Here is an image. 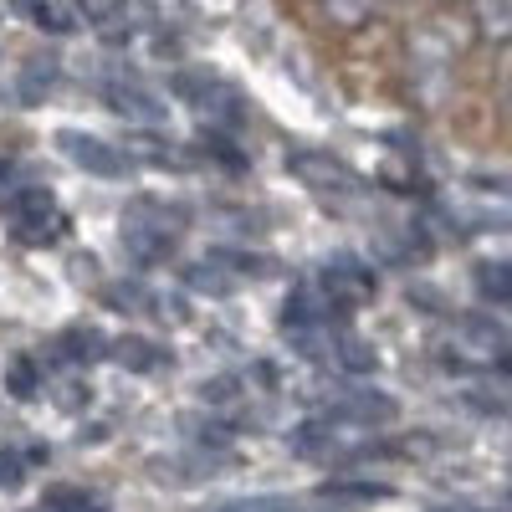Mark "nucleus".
Returning a JSON list of instances; mask_svg holds the SVG:
<instances>
[{
    "mask_svg": "<svg viewBox=\"0 0 512 512\" xmlns=\"http://www.w3.org/2000/svg\"><path fill=\"white\" fill-rule=\"evenodd\" d=\"M57 144H62V154H67L77 169H88V175H103V180H123V175H134V159L118 154L113 144H103L98 134H77V128H62Z\"/></svg>",
    "mask_w": 512,
    "mask_h": 512,
    "instance_id": "nucleus-1",
    "label": "nucleus"
},
{
    "mask_svg": "<svg viewBox=\"0 0 512 512\" xmlns=\"http://www.w3.org/2000/svg\"><path fill=\"white\" fill-rule=\"evenodd\" d=\"M318 292H323V303H328L333 313H349L354 303L374 297V272H369L364 262H354V256H338V262H328Z\"/></svg>",
    "mask_w": 512,
    "mask_h": 512,
    "instance_id": "nucleus-2",
    "label": "nucleus"
},
{
    "mask_svg": "<svg viewBox=\"0 0 512 512\" xmlns=\"http://www.w3.org/2000/svg\"><path fill=\"white\" fill-rule=\"evenodd\" d=\"M287 169L303 185H313V190H349L354 185V175L338 159H328V154H313V149H297L292 159H287Z\"/></svg>",
    "mask_w": 512,
    "mask_h": 512,
    "instance_id": "nucleus-3",
    "label": "nucleus"
},
{
    "mask_svg": "<svg viewBox=\"0 0 512 512\" xmlns=\"http://www.w3.org/2000/svg\"><path fill=\"white\" fill-rule=\"evenodd\" d=\"M328 420H354V425H390L395 420V400H384L374 390H354L349 400H338L328 410Z\"/></svg>",
    "mask_w": 512,
    "mask_h": 512,
    "instance_id": "nucleus-4",
    "label": "nucleus"
},
{
    "mask_svg": "<svg viewBox=\"0 0 512 512\" xmlns=\"http://www.w3.org/2000/svg\"><path fill=\"white\" fill-rule=\"evenodd\" d=\"M108 108L118 118H134V123H164V103L144 88H134V82H113L108 88Z\"/></svg>",
    "mask_w": 512,
    "mask_h": 512,
    "instance_id": "nucleus-5",
    "label": "nucleus"
},
{
    "mask_svg": "<svg viewBox=\"0 0 512 512\" xmlns=\"http://www.w3.org/2000/svg\"><path fill=\"white\" fill-rule=\"evenodd\" d=\"M123 246L134 262H164L175 251V231H159V226H128L123 231Z\"/></svg>",
    "mask_w": 512,
    "mask_h": 512,
    "instance_id": "nucleus-6",
    "label": "nucleus"
},
{
    "mask_svg": "<svg viewBox=\"0 0 512 512\" xmlns=\"http://www.w3.org/2000/svg\"><path fill=\"white\" fill-rule=\"evenodd\" d=\"M11 231H16L21 246H52V241L62 236V216H57V205H52V210H36V216L16 221Z\"/></svg>",
    "mask_w": 512,
    "mask_h": 512,
    "instance_id": "nucleus-7",
    "label": "nucleus"
},
{
    "mask_svg": "<svg viewBox=\"0 0 512 512\" xmlns=\"http://www.w3.org/2000/svg\"><path fill=\"white\" fill-rule=\"evenodd\" d=\"M113 359L123 364V369H134V374H149V369H159V349L149 344V338H118L113 344Z\"/></svg>",
    "mask_w": 512,
    "mask_h": 512,
    "instance_id": "nucleus-8",
    "label": "nucleus"
},
{
    "mask_svg": "<svg viewBox=\"0 0 512 512\" xmlns=\"http://www.w3.org/2000/svg\"><path fill=\"white\" fill-rule=\"evenodd\" d=\"M52 82H57V57H36V62L21 72L16 93H21V103H36L41 93H52Z\"/></svg>",
    "mask_w": 512,
    "mask_h": 512,
    "instance_id": "nucleus-9",
    "label": "nucleus"
},
{
    "mask_svg": "<svg viewBox=\"0 0 512 512\" xmlns=\"http://www.w3.org/2000/svg\"><path fill=\"white\" fill-rule=\"evenodd\" d=\"M41 512H103V497L82 492V487H52L41 497Z\"/></svg>",
    "mask_w": 512,
    "mask_h": 512,
    "instance_id": "nucleus-10",
    "label": "nucleus"
},
{
    "mask_svg": "<svg viewBox=\"0 0 512 512\" xmlns=\"http://www.w3.org/2000/svg\"><path fill=\"white\" fill-rule=\"evenodd\" d=\"M477 292L487 297L492 308H507V297H512L507 267H502V262H482V267H477Z\"/></svg>",
    "mask_w": 512,
    "mask_h": 512,
    "instance_id": "nucleus-11",
    "label": "nucleus"
},
{
    "mask_svg": "<svg viewBox=\"0 0 512 512\" xmlns=\"http://www.w3.org/2000/svg\"><path fill=\"white\" fill-rule=\"evenodd\" d=\"M103 303L113 313H144L149 308V292L139 282H113V287H103Z\"/></svg>",
    "mask_w": 512,
    "mask_h": 512,
    "instance_id": "nucleus-12",
    "label": "nucleus"
},
{
    "mask_svg": "<svg viewBox=\"0 0 512 512\" xmlns=\"http://www.w3.org/2000/svg\"><path fill=\"white\" fill-rule=\"evenodd\" d=\"M98 344H103V338L93 333V328H72V333H62L57 338V349H62V359H82V364H88V359H98Z\"/></svg>",
    "mask_w": 512,
    "mask_h": 512,
    "instance_id": "nucleus-13",
    "label": "nucleus"
},
{
    "mask_svg": "<svg viewBox=\"0 0 512 512\" xmlns=\"http://www.w3.org/2000/svg\"><path fill=\"white\" fill-rule=\"evenodd\" d=\"M36 390H41V369L31 359H16L11 364V395L16 400H36Z\"/></svg>",
    "mask_w": 512,
    "mask_h": 512,
    "instance_id": "nucleus-14",
    "label": "nucleus"
},
{
    "mask_svg": "<svg viewBox=\"0 0 512 512\" xmlns=\"http://www.w3.org/2000/svg\"><path fill=\"white\" fill-rule=\"evenodd\" d=\"M216 512H297L287 497H241V502H221Z\"/></svg>",
    "mask_w": 512,
    "mask_h": 512,
    "instance_id": "nucleus-15",
    "label": "nucleus"
},
{
    "mask_svg": "<svg viewBox=\"0 0 512 512\" xmlns=\"http://www.w3.org/2000/svg\"><path fill=\"white\" fill-rule=\"evenodd\" d=\"M200 144H205V154H210V159H221L226 169H246V154H241V149H231V139H226V134H205Z\"/></svg>",
    "mask_w": 512,
    "mask_h": 512,
    "instance_id": "nucleus-16",
    "label": "nucleus"
},
{
    "mask_svg": "<svg viewBox=\"0 0 512 512\" xmlns=\"http://www.w3.org/2000/svg\"><path fill=\"white\" fill-rule=\"evenodd\" d=\"M118 11H123V0H77V16H82V21H93V26L118 21Z\"/></svg>",
    "mask_w": 512,
    "mask_h": 512,
    "instance_id": "nucleus-17",
    "label": "nucleus"
},
{
    "mask_svg": "<svg viewBox=\"0 0 512 512\" xmlns=\"http://www.w3.org/2000/svg\"><path fill=\"white\" fill-rule=\"evenodd\" d=\"M21 482H26V472H21V456H16V451H0V487L16 492Z\"/></svg>",
    "mask_w": 512,
    "mask_h": 512,
    "instance_id": "nucleus-18",
    "label": "nucleus"
},
{
    "mask_svg": "<svg viewBox=\"0 0 512 512\" xmlns=\"http://www.w3.org/2000/svg\"><path fill=\"white\" fill-rule=\"evenodd\" d=\"M338 364H344V369H374V354L349 338V344H338Z\"/></svg>",
    "mask_w": 512,
    "mask_h": 512,
    "instance_id": "nucleus-19",
    "label": "nucleus"
},
{
    "mask_svg": "<svg viewBox=\"0 0 512 512\" xmlns=\"http://www.w3.org/2000/svg\"><path fill=\"white\" fill-rule=\"evenodd\" d=\"M36 26H47V31H67L72 21H67L57 6H36Z\"/></svg>",
    "mask_w": 512,
    "mask_h": 512,
    "instance_id": "nucleus-20",
    "label": "nucleus"
},
{
    "mask_svg": "<svg viewBox=\"0 0 512 512\" xmlns=\"http://www.w3.org/2000/svg\"><path fill=\"white\" fill-rule=\"evenodd\" d=\"M200 267H205V262H200ZM190 287H210V292H226V287H231V277H216V272L205 267V272H190Z\"/></svg>",
    "mask_w": 512,
    "mask_h": 512,
    "instance_id": "nucleus-21",
    "label": "nucleus"
},
{
    "mask_svg": "<svg viewBox=\"0 0 512 512\" xmlns=\"http://www.w3.org/2000/svg\"><path fill=\"white\" fill-rule=\"evenodd\" d=\"M200 395L205 400H231L236 395V379H210V384H200Z\"/></svg>",
    "mask_w": 512,
    "mask_h": 512,
    "instance_id": "nucleus-22",
    "label": "nucleus"
},
{
    "mask_svg": "<svg viewBox=\"0 0 512 512\" xmlns=\"http://www.w3.org/2000/svg\"><path fill=\"white\" fill-rule=\"evenodd\" d=\"M436 512H472V507H436Z\"/></svg>",
    "mask_w": 512,
    "mask_h": 512,
    "instance_id": "nucleus-23",
    "label": "nucleus"
}]
</instances>
